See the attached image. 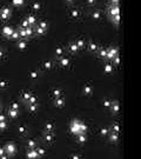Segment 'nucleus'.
Wrapping results in <instances>:
<instances>
[{"mask_svg":"<svg viewBox=\"0 0 141 159\" xmlns=\"http://www.w3.org/2000/svg\"><path fill=\"white\" fill-rule=\"evenodd\" d=\"M70 132L76 136V134H80V133H86L87 132V125L84 124L82 121H80L78 119H74L72 120V123L70 125Z\"/></svg>","mask_w":141,"mask_h":159,"instance_id":"1","label":"nucleus"},{"mask_svg":"<svg viewBox=\"0 0 141 159\" xmlns=\"http://www.w3.org/2000/svg\"><path fill=\"white\" fill-rule=\"evenodd\" d=\"M4 150H5V153L7 155V157H13V156L17 155L18 149L14 143H7L4 146Z\"/></svg>","mask_w":141,"mask_h":159,"instance_id":"2","label":"nucleus"},{"mask_svg":"<svg viewBox=\"0 0 141 159\" xmlns=\"http://www.w3.org/2000/svg\"><path fill=\"white\" fill-rule=\"evenodd\" d=\"M116 55H119V50L116 48V47H113V46H110L107 48V60H112L113 58H115Z\"/></svg>","mask_w":141,"mask_h":159,"instance_id":"3","label":"nucleus"},{"mask_svg":"<svg viewBox=\"0 0 141 159\" xmlns=\"http://www.w3.org/2000/svg\"><path fill=\"white\" fill-rule=\"evenodd\" d=\"M12 15V9L9 7H2L0 11V18L1 20H8L9 17Z\"/></svg>","mask_w":141,"mask_h":159,"instance_id":"4","label":"nucleus"},{"mask_svg":"<svg viewBox=\"0 0 141 159\" xmlns=\"http://www.w3.org/2000/svg\"><path fill=\"white\" fill-rule=\"evenodd\" d=\"M58 61H59V65L62 66V67H67V66H70V57H67V55H61V57H59L58 58Z\"/></svg>","mask_w":141,"mask_h":159,"instance_id":"5","label":"nucleus"},{"mask_svg":"<svg viewBox=\"0 0 141 159\" xmlns=\"http://www.w3.org/2000/svg\"><path fill=\"white\" fill-rule=\"evenodd\" d=\"M108 14L110 17H115V15H119V5H109L108 7Z\"/></svg>","mask_w":141,"mask_h":159,"instance_id":"6","label":"nucleus"},{"mask_svg":"<svg viewBox=\"0 0 141 159\" xmlns=\"http://www.w3.org/2000/svg\"><path fill=\"white\" fill-rule=\"evenodd\" d=\"M13 31H14L13 27H11V26H5V27H2V30H1V33H2V36L6 37V38L8 39Z\"/></svg>","mask_w":141,"mask_h":159,"instance_id":"7","label":"nucleus"},{"mask_svg":"<svg viewBox=\"0 0 141 159\" xmlns=\"http://www.w3.org/2000/svg\"><path fill=\"white\" fill-rule=\"evenodd\" d=\"M17 46L19 50H26L27 46H28V42H27V39H19V40L17 41Z\"/></svg>","mask_w":141,"mask_h":159,"instance_id":"8","label":"nucleus"},{"mask_svg":"<svg viewBox=\"0 0 141 159\" xmlns=\"http://www.w3.org/2000/svg\"><path fill=\"white\" fill-rule=\"evenodd\" d=\"M44 140L46 141V143H49V144H52L53 141L55 140V137H54V134H53L52 132H45Z\"/></svg>","mask_w":141,"mask_h":159,"instance_id":"9","label":"nucleus"},{"mask_svg":"<svg viewBox=\"0 0 141 159\" xmlns=\"http://www.w3.org/2000/svg\"><path fill=\"white\" fill-rule=\"evenodd\" d=\"M26 157L27 158H31V159H36V158H39V155L36 153L35 149H28L26 152Z\"/></svg>","mask_w":141,"mask_h":159,"instance_id":"10","label":"nucleus"},{"mask_svg":"<svg viewBox=\"0 0 141 159\" xmlns=\"http://www.w3.org/2000/svg\"><path fill=\"white\" fill-rule=\"evenodd\" d=\"M97 52H98V57H99L100 59L107 60V48H105V47H101V48H99Z\"/></svg>","mask_w":141,"mask_h":159,"instance_id":"11","label":"nucleus"},{"mask_svg":"<svg viewBox=\"0 0 141 159\" xmlns=\"http://www.w3.org/2000/svg\"><path fill=\"white\" fill-rule=\"evenodd\" d=\"M54 104H55V106H57V107H59V109H62V107L65 106V98H64V97L55 98V100H54Z\"/></svg>","mask_w":141,"mask_h":159,"instance_id":"12","label":"nucleus"},{"mask_svg":"<svg viewBox=\"0 0 141 159\" xmlns=\"http://www.w3.org/2000/svg\"><path fill=\"white\" fill-rule=\"evenodd\" d=\"M108 136H109V140L112 141V143H118L119 141V133L118 132H113L110 131L109 133H108Z\"/></svg>","mask_w":141,"mask_h":159,"instance_id":"13","label":"nucleus"},{"mask_svg":"<svg viewBox=\"0 0 141 159\" xmlns=\"http://www.w3.org/2000/svg\"><path fill=\"white\" fill-rule=\"evenodd\" d=\"M109 109L113 114H118L119 113V103H118V101H112Z\"/></svg>","mask_w":141,"mask_h":159,"instance_id":"14","label":"nucleus"},{"mask_svg":"<svg viewBox=\"0 0 141 159\" xmlns=\"http://www.w3.org/2000/svg\"><path fill=\"white\" fill-rule=\"evenodd\" d=\"M88 51L91 52V53H95L98 50H99V46H98V44H95V42H93V41H91L89 44H88L87 46Z\"/></svg>","mask_w":141,"mask_h":159,"instance_id":"15","label":"nucleus"},{"mask_svg":"<svg viewBox=\"0 0 141 159\" xmlns=\"http://www.w3.org/2000/svg\"><path fill=\"white\" fill-rule=\"evenodd\" d=\"M75 139H76V141L79 144H84L85 141L87 140V136H86V133H80V134L75 136Z\"/></svg>","mask_w":141,"mask_h":159,"instance_id":"16","label":"nucleus"},{"mask_svg":"<svg viewBox=\"0 0 141 159\" xmlns=\"http://www.w3.org/2000/svg\"><path fill=\"white\" fill-rule=\"evenodd\" d=\"M68 51H70L72 54H75V53H78V51H79V48H78V46L75 45V42H70L68 44Z\"/></svg>","mask_w":141,"mask_h":159,"instance_id":"17","label":"nucleus"},{"mask_svg":"<svg viewBox=\"0 0 141 159\" xmlns=\"http://www.w3.org/2000/svg\"><path fill=\"white\" fill-rule=\"evenodd\" d=\"M74 42H75V45L78 46V48H79V50H82V48H85V46H86L85 39H82V38H78Z\"/></svg>","mask_w":141,"mask_h":159,"instance_id":"18","label":"nucleus"},{"mask_svg":"<svg viewBox=\"0 0 141 159\" xmlns=\"http://www.w3.org/2000/svg\"><path fill=\"white\" fill-rule=\"evenodd\" d=\"M7 116H8L11 119H17L18 117H19V111H17V110H12L9 109L8 112H7Z\"/></svg>","mask_w":141,"mask_h":159,"instance_id":"19","label":"nucleus"},{"mask_svg":"<svg viewBox=\"0 0 141 159\" xmlns=\"http://www.w3.org/2000/svg\"><path fill=\"white\" fill-rule=\"evenodd\" d=\"M54 128H55V125L53 121H47L45 124V131L46 132H52L54 131Z\"/></svg>","mask_w":141,"mask_h":159,"instance_id":"20","label":"nucleus"},{"mask_svg":"<svg viewBox=\"0 0 141 159\" xmlns=\"http://www.w3.org/2000/svg\"><path fill=\"white\" fill-rule=\"evenodd\" d=\"M27 21H28V24H30V26H32V27H34L35 24L38 23V19L35 18L34 15H28V17H26Z\"/></svg>","mask_w":141,"mask_h":159,"instance_id":"21","label":"nucleus"},{"mask_svg":"<svg viewBox=\"0 0 141 159\" xmlns=\"http://www.w3.org/2000/svg\"><path fill=\"white\" fill-rule=\"evenodd\" d=\"M93 93V87L92 85H89V84H86L84 86V94L85 95H91Z\"/></svg>","mask_w":141,"mask_h":159,"instance_id":"22","label":"nucleus"},{"mask_svg":"<svg viewBox=\"0 0 141 159\" xmlns=\"http://www.w3.org/2000/svg\"><path fill=\"white\" fill-rule=\"evenodd\" d=\"M9 40H13V41H18L19 39H20V37H19V32H18V30H15L14 28V31L12 32V34H11V37L8 38Z\"/></svg>","mask_w":141,"mask_h":159,"instance_id":"23","label":"nucleus"},{"mask_svg":"<svg viewBox=\"0 0 141 159\" xmlns=\"http://www.w3.org/2000/svg\"><path fill=\"white\" fill-rule=\"evenodd\" d=\"M18 32H19V37H20V39H28V38H27V33H26V28L19 27L18 28Z\"/></svg>","mask_w":141,"mask_h":159,"instance_id":"24","label":"nucleus"},{"mask_svg":"<svg viewBox=\"0 0 141 159\" xmlns=\"http://www.w3.org/2000/svg\"><path fill=\"white\" fill-rule=\"evenodd\" d=\"M47 30H45V28H41L40 26H35L34 27V33L36 36H44L45 33H46Z\"/></svg>","mask_w":141,"mask_h":159,"instance_id":"25","label":"nucleus"},{"mask_svg":"<svg viewBox=\"0 0 141 159\" xmlns=\"http://www.w3.org/2000/svg\"><path fill=\"white\" fill-rule=\"evenodd\" d=\"M102 17V13L99 11V9H94V12L92 13V18L94 19V20H100Z\"/></svg>","mask_w":141,"mask_h":159,"instance_id":"26","label":"nucleus"},{"mask_svg":"<svg viewBox=\"0 0 141 159\" xmlns=\"http://www.w3.org/2000/svg\"><path fill=\"white\" fill-rule=\"evenodd\" d=\"M38 109H39V106L38 104H28V111L31 112V113H36L38 112Z\"/></svg>","mask_w":141,"mask_h":159,"instance_id":"27","label":"nucleus"},{"mask_svg":"<svg viewBox=\"0 0 141 159\" xmlns=\"http://www.w3.org/2000/svg\"><path fill=\"white\" fill-rule=\"evenodd\" d=\"M113 68H114V66H113L112 64H106L105 66H104V71H105V73H107V74H110V73L113 72Z\"/></svg>","mask_w":141,"mask_h":159,"instance_id":"28","label":"nucleus"},{"mask_svg":"<svg viewBox=\"0 0 141 159\" xmlns=\"http://www.w3.org/2000/svg\"><path fill=\"white\" fill-rule=\"evenodd\" d=\"M11 2L13 5V7H21L25 4V0H11Z\"/></svg>","mask_w":141,"mask_h":159,"instance_id":"29","label":"nucleus"},{"mask_svg":"<svg viewBox=\"0 0 141 159\" xmlns=\"http://www.w3.org/2000/svg\"><path fill=\"white\" fill-rule=\"evenodd\" d=\"M26 146L27 149H35L36 147V141L34 139H28L26 143Z\"/></svg>","mask_w":141,"mask_h":159,"instance_id":"30","label":"nucleus"},{"mask_svg":"<svg viewBox=\"0 0 141 159\" xmlns=\"http://www.w3.org/2000/svg\"><path fill=\"white\" fill-rule=\"evenodd\" d=\"M65 54V48L62 47V46H59V47H57V50H55V55H57L58 58L59 57H61V55Z\"/></svg>","mask_w":141,"mask_h":159,"instance_id":"31","label":"nucleus"},{"mask_svg":"<svg viewBox=\"0 0 141 159\" xmlns=\"http://www.w3.org/2000/svg\"><path fill=\"white\" fill-rule=\"evenodd\" d=\"M35 151H36V153L39 155V157H44V156L46 155V150L42 149V147H39V146L35 147Z\"/></svg>","mask_w":141,"mask_h":159,"instance_id":"32","label":"nucleus"},{"mask_svg":"<svg viewBox=\"0 0 141 159\" xmlns=\"http://www.w3.org/2000/svg\"><path fill=\"white\" fill-rule=\"evenodd\" d=\"M78 17H79V9L73 8L72 11H70V18L72 19H78Z\"/></svg>","mask_w":141,"mask_h":159,"instance_id":"33","label":"nucleus"},{"mask_svg":"<svg viewBox=\"0 0 141 159\" xmlns=\"http://www.w3.org/2000/svg\"><path fill=\"white\" fill-rule=\"evenodd\" d=\"M27 104H38V97L34 94H32L31 97H30L28 101H27Z\"/></svg>","mask_w":141,"mask_h":159,"instance_id":"34","label":"nucleus"},{"mask_svg":"<svg viewBox=\"0 0 141 159\" xmlns=\"http://www.w3.org/2000/svg\"><path fill=\"white\" fill-rule=\"evenodd\" d=\"M32 95V93L31 92H24L21 94V98H22V100L25 101V103H27L28 101V99H30V97Z\"/></svg>","mask_w":141,"mask_h":159,"instance_id":"35","label":"nucleus"},{"mask_svg":"<svg viewBox=\"0 0 141 159\" xmlns=\"http://www.w3.org/2000/svg\"><path fill=\"white\" fill-rule=\"evenodd\" d=\"M53 66H54V64H53V61H45L44 63V68L45 70H52Z\"/></svg>","mask_w":141,"mask_h":159,"instance_id":"36","label":"nucleus"},{"mask_svg":"<svg viewBox=\"0 0 141 159\" xmlns=\"http://www.w3.org/2000/svg\"><path fill=\"white\" fill-rule=\"evenodd\" d=\"M38 26H40L41 28L47 30V27H48V24H47V21H46V20H40L39 23H38Z\"/></svg>","mask_w":141,"mask_h":159,"instance_id":"37","label":"nucleus"},{"mask_svg":"<svg viewBox=\"0 0 141 159\" xmlns=\"http://www.w3.org/2000/svg\"><path fill=\"white\" fill-rule=\"evenodd\" d=\"M110 19H112V23H114L115 26H119V23H120V17H119V15L110 17Z\"/></svg>","mask_w":141,"mask_h":159,"instance_id":"38","label":"nucleus"},{"mask_svg":"<svg viewBox=\"0 0 141 159\" xmlns=\"http://www.w3.org/2000/svg\"><path fill=\"white\" fill-rule=\"evenodd\" d=\"M28 26H30V24H28V21H27V19L25 18V19H22V20H21V23H20V26H19V27L27 28Z\"/></svg>","mask_w":141,"mask_h":159,"instance_id":"39","label":"nucleus"},{"mask_svg":"<svg viewBox=\"0 0 141 159\" xmlns=\"http://www.w3.org/2000/svg\"><path fill=\"white\" fill-rule=\"evenodd\" d=\"M9 109L17 110V111H19V109H20V105H19V103H17V101H13V103L11 104V107H9Z\"/></svg>","mask_w":141,"mask_h":159,"instance_id":"40","label":"nucleus"},{"mask_svg":"<svg viewBox=\"0 0 141 159\" xmlns=\"http://www.w3.org/2000/svg\"><path fill=\"white\" fill-rule=\"evenodd\" d=\"M53 95H54V98L62 97V91L61 90H54V91H53Z\"/></svg>","mask_w":141,"mask_h":159,"instance_id":"41","label":"nucleus"},{"mask_svg":"<svg viewBox=\"0 0 141 159\" xmlns=\"http://www.w3.org/2000/svg\"><path fill=\"white\" fill-rule=\"evenodd\" d=\"M110 63H112L113 66H119V55H116L115 58H113V59L110 60Z\"/></svg>","mask_w":141,"mask_h":159,"instance_id":"42","label":"nucleus"},{"mask_svg":"<svg viewBox=\"0 0 141 159\" xmlns=\"http://www.w3.org/2000/svg\"><path fill=\"white\" fill-rule=\"evenodd\" d=\"M40 7H41V5H40L38 1H35V2L32 4V9H34V11H39Z\"/></svg>","mask_w":141,"mask_h":159,"instance_id":"43","label":"nucleus"},{"mask_svg":"<svg viewBox=\"0 0 141 159\" xmlns=\"http://www.w3.org/2000/svg\"><path fill=\"white\" fill-rule=\"evenodd\" d=\"M109 128H101V131H100V134H101L102 137H106V136H108V133H109Z\"/></svg>","mask_w":141,"mask_h":159,"instance_id":"44","label":"nucleus"},{"mask_svg":"<svg viewBox=\"0 0 141 159\" xmlns=\"http://www.w3.org/2000/svg\"><path fill=\"white\" fill-rule=\"evenodd\" d=\"M112 131L113 132H120V126L118 123H114L112 125Z\"/></svg>","mask_w":141,"mask_h":159,"instance_id":"45","label":"nucleus"},{"mask_svg":"<svg viewBox=\"0 0 141 159\" xmlns=\"http://www.w3.org/2000/svg\"><path fill=\"white\" fill-rule=\"evenodd\" d=\"M18 131L20 132L21 134H25V133L27 132V127H26V126H24V125H21V126L18 127Z\"/></svg>","mask_w":141,"mask_h":159,"instance_id":"46","label":"nucleus"},{"mask_svg":"<svg viewBox=\"0 0 141 159\" xmlns=\"http://www.w3.org/2000/svg\"><path fill=\"white\" fill-rule=\"evenodd\" d=\"M30 76H31L32 79H36V78L39 77V71H36V70H35V71H32Z\"/></svg>","mask_w":141,"mask_h":159,"instance_id":"47","label":"nucleus"},{"mask_svg":"<svg viewBox=\"0 0 141 159\" xmlns=\"http://www.w3.org/2000/svg\"><path fill=\"white\" fill-rule=\"evenodd\" d=\"M7 128V123L6 121H0V131H5Z\"/></svg>","mask_w":141,"mask_h":159,"instance_id":"48","label":"nucleus"},{"mask_svg":"<svg viewBox=\"0 0 141 159\" xmlns=\"http://www.w3.org/2000/svg\"><path fill=\"white\" fill-rule=\"evenodd\" d=\"M0 158H7V155L5 153L4 147H0Z\"/></svg>","mask_w":141,"mask_h":159,"instance_id":"49","label":"nucleus"},{"mask_svg":"<svg viewBox=\"0 0 141 159\" xmlns=\"http://www.w3.org/2000/svg\"><path fill=\"white\" fill-rule=\"evenodd\" d=\"M102 104H104V106H105V107H108V109H109L112 101H110V100H108V99H106V100H104V103H102Z\"/></svg>","mask_w":141,"mask_h":159,"instance_id":"50","label":"nucleus"},{"mask_svg":"<svg viewBox=\"0 0 141 159\" xmlns=\"http://www.w3.org/2000/svg\"><path fill=\"white\" fill-rule=\"evenodd\" d=\"M86 4H87V5H91V6H93V5L97 4V0H86Z\"/></svg>","mask_w":141,"mask_h":159,"instance_id":"51","label":"nucleus"},{"mask_svg":"<svg viewBox=\"0 0 141 159\" xmlns=\"http://www.w3.org/2000/svg\"><path fill=\"white\" fill-rule=\"evenodd\" d=\"M0 87L1 88H6L7 87V81H0Z\"/></svg>","mask_w":141,"mask_h":159,"instance_id":"52","label":"nucleus"},{"mask_svg":"<svg viewBox=\"0 0 141 159\" xmlns=\"http://www.w3.org/2000/svg\"><path fill=\"white\" fill-rule=\"evenodd\" d=\"M0 121H6V114L0 113Z\"/></svg>","mask_w":141,"mask_h":159,"instance_id":"53","label":"nucleus"},{"mask_svg":"<svg viewBox=\"0 0 141 159\" xmlns=\"http://www.w3.org/2000/svg\"><path fill=\"white\" fill-rule=\"evenodd\" d=\"M110 5H119V0H109Z\"/></svg>","mask_w":141,"mask_h":159,"instance_id":"54","label":"nucleus"},{"mask_svg":"<svg viewBox=\"0 0 141 159\" xmlns=\"http://www.w3.org/2000/svg\"><path fill=\"white\" fill-rule=\"evenodd\" d=\"M74 2H75V0H66L67 5H72V4H74Z\"/></svg>","mask_w":141,"mask_h":159,"instance_id":"55","label":"nucleus"},{"mask_svg":"<svg viewBox=\"0 0 141 159\" xmlns=\"http://www.w3.org/2000/svg\"><path fill=\"white\" fill-rule=\"evenodd\" d=\"M2 57H4V51H2L1 48H0V59H1Z\"/></svg>","mask_w":141,"mask_h":159,"instance_id":"56","label":"nucleus"},{"mask_svg":"<svg viewBox=\"0 0 141 159\" xmlns=\"http://www.w3.org/2000/svg\"><path fill=\"white\" fill-rule=\"evenodd\" d=\"M0 110H1V106H0Z\"/></svg>","mask_w":141,"mask_h":159,"instance_id":"57","label":"nucleus"}]
</instances>
